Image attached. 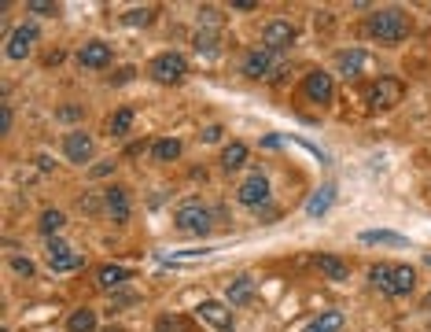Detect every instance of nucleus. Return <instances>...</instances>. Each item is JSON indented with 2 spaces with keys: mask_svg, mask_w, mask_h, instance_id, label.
I'll return each mask as SVG.
<instances>
[{
  "mask_svg": "<svg viewBox=\"0 0 431 332\" xmlns=\"http://www.w3.org/2000/svg\"><path fill=\"white\" fill-rule=\"evenodd\" d=\"M185 74H188V63H185V56H177V52H166V56L151 59V78L159 85H177Z\"/></svg>",
  "mask_w": 431,
  "mask_h": 332,
  "instance_id": "3",
  "label": "nucleus"
},
{
  "mask_svg": "<svg viewBox=\"0 0 431 332\" xmlns=\"http://www.w3.org/2000/svg\"><path fill=\"white\" fill-rule=\"evenodd\" d=\"M416 285V273L409 266H391V296H409Z\"/></svg>",
  "mask_w": 431,
  "mask_h": 332,
  "instance_id": "14",
  "label": "nucleus"
},
{
  "mask_svg": "<svg viewBox=\"0 0 431 332\" xmlns=\"http://www.w3.org/2000/svg\"><path fill=\"white\" fill-rule=\"evenodd\" d=\"M111 174V163H100V166H93V177H107Z\"/></svg>",
  "mask_w": 431,
  "mask_h": 332,
  "instance_id": "36",
  "label": "nucleus"
},
{
  "mask_svg": "<svg viewBox=\"0 0 431 332\" xmlns=\"http://www.w3.org/2000/svg\"><path fill=\"white\" fill-rule=\"evenodd\" d=\"M266 199H269V177L266 174H251L240 185V203L243 207H258V203H266Z\"/></svg>",
  "mask_w": 431,
  "mask_h": 332,
  "instance_id": "8",
  "label": "nucleus"
},
{
  "mask_svg": "<svg viewBox=\"0 0 431 332\" xmlns=\"http://www.w3.org/2000/svg\"><path fill=\"white\" fill-rule=\"evenodd\" d=\"M243 163H247V148L243 144H229L225 151H221V166H225V170H240Z\"/></svg>",
  "mask_w": 431,
  "mask_h": 332,
  "instance_id": "21",
  "label": "nucleus"
},
{
  "mask_svg": "<svg viewBox=\"0 0 431 332\" xmlns=\"http://www.w3.org/2000/svg\"><path fill=\"white\" fill-rule=\"evenodd\" d=\"M317 266H321V270L328 273L332 280H343V277H347V266H343V259H335V255H321Z\"/></svg>",
  "mask_w": 431,
  "mask_h": 332,
  "instance_id": "23",
  "label": "nucleus"
},
{
  "mask_svg": "<svg viewBox=\"0 0 431 332\" xmlns=\"http://www.w3.org/2000/svg\"><path fill=\"white\" fill-rule=\"evenodd\" d=\"M306 332H324V329H321L317 322H313V325H306Z\"/></svg>",
  "mask_w": 431,
  "mask_h": 332,
  "instance_id": "37",
  "label": "nucleus"
},
{
  "mask_svg": "<svg viewBox=\"0 0 431 332\" xmlns=\"http://www.w3.org/2000/svg\"><path fill=\"white\" fill-rule=\"evenodd\" d=\"M317 325L324 332H339V329H343V317H339V314H324V317H317Z\"/></svg>",
  "mask_w": 431,
  "mask_h": 332,
  "instance_id": "30",
  "label": "nucleus"
},
{
  "mask_svg": "<svg viewBox=\"0 0 431 332\" xmlns=\"http://www.w3.org/2000/svg\"><path fill=\"white\" fill-rule=\"evenodd\" d=\"M369 280H372L376 288H384L387 296H391V266H376V270L369 273Z\"/></svg>",
  "mask_w": 431,
  "mask_h": 332,
  "instance_id": "28",
  "label": "nucleus"
},
{
  "mask_svg": "<svg viewBox=\"0 0 431 332\" xmlns=\"http://www.w3.org/2000/svg\"><path fill=\"white\" fill-rule=\"evenodd\" d=\"M37 30L33 22H22V27H15V33L8 37V59H26L30 56V48L37 45Z\"/></svg>",
  "mask_w": 431,
  "mask_h": 332,
  "instance_id": "6",
  "label": "nucleus"
},
{
  "mask_svg": "<svg viewBox=\"0 0 431 332\" xmlns=\"http://www.w3.org/2000/svg\"><path fill=\"white\" fill-rule=\"evenodd\" d=\"M30 11H33V15H56V4H45V0H33V4H30Z\"/></svg>",
  "mask_w": 431,
  "mask_h": 332,
  "instance_id": "32",
  "label": "nucleus"
},
{
  "mask_svg": "<svg viewBox=\"0 0 431 332\" xmlns=\"http://www.w3.org/2000/svg\"><path fill=\"white\" fill-rule=\"evenodd\" d=\"M361 240H365V244H395V248H402V244H406V240H402V236L387 233V229H372V233H361Z\"/></svg>",
  "mask_w": 431,
  "mask_h": 332,
  "instance_id": "25",
  "label": "nucleus"
},
{
  "mask_svg": "<svg viewBox=\"0 0 431 332\" xmlns=\"http://www.w3.org/2000/svg\"><path fill=\"white\" fill-rule=\"evenodd\" d=\"M243 74H247V78H269V74H273V52H269V48L247 56L243 59Z\"/></svg>",
  "mask_w": 431,
  "mask_h": 332,
  "instance_id": "13",
  "label": "nucleus"
},
{
  "mask_svg": "<svg viewBox=\"0 0 431 332\" xmlns=\"http://www.w3.org/2000/svg\"><path fill=\"white\" fill-rule=\"evenodd\" d=\"M129 277H133V273H129L126 266H103V270H100V285L103 288H119V285H126Z\"/></svg>",
  "mask_w": 431,
  "mask_h": 332,
  "instance_id": "19",
  "label": "nucleus"
},
{
  "mask_svg": "<svg viewBox=\"0 0 431 332\" xmlns=\"http://www.w3.org/2000/svg\"><path fill=\"white\" fill-rule=\"evenodd\" d=\"M221 137V126H206L203 130V140H218Z\"/></svg>",
  "mask_w": 431,
  "mask_h": 332,
  "instance_id": "35",
  "label": "nucleus"
},
{
  "mask_svg": "<svg viewBox=\"0 0 431 332\" xmlns=\"http://www.w3.org/2000/svg\"><path fill=\"white\" fill-rule=\"evenodd\" d=\"M111 45H103V41H89L82 52H77V59H82V67H89V70H103L111 63Z\"/></svg>",
  "mask_w": 431,
  "mask_h": 332,
  "instance_id": "10",
  "label": "nucleus"
},
{
  "mask_svg": "<svg viewBox=\"0 0 431 332\" xmlns=\"http://www.w3.org/2000/svg\"><path fill=\"white\" fill-rule=\"evenodd\" d=\"M59 225H63V211H45V214H41V233H45V236H56Z\"/></svg>",
  "mask_w": 431,
  "mask_h": 332,
  "instance_id": "27",
  "label": "nucleus"
},
{
  "mask_svg": "<svg viewBox=\"0 0 431 332\" xmlns=\"http://www.w3.org/2000/svg\"><path fill=\"white\" fill-rule=\"evenodd\" d=\"M306 96L313 100V104H328L332 100V78L328 74H321V70L306 74Z\"/></svg>",
  "mask_w": 431,
  "mask_h": 332,
  "instance_id": "12",
  "label": "nucleus"
},
{
  "mask_svg": "<svg viewBox=\"0 0 431 332\" xmlns=\"http://www.w3.org/2000/svg\"><path fill=\"white\" fill-rule=\"evenodd\" d=\"M70 332H96V314L93 310H74L70 322H67Z\"/></svg>",
  "mask_w": 431,
  "mask_h": 332,
  "instance_id": "20",
  "label": "nucleus"
},
{
  "mask_svg": "<svg viewBox=\"0 0 431 332\" xmlns=\"http://www.w3.org/2000/svg\"><path fill=\"white\" fill-rule=\"evenodd\" d=\"M103 199H107V211H111L114 222L129 218V193H126V188H107V196H103Z\"/></svg>",
  "mask_w": 431,
  "mask_h": 332,
  "instance_id": "15",
  "label": "nucleus"
},
{
  "mask_svg": "<svg viewBox=\"0 0 431 332\" xmlns=\"http://www.w3.org/2000/svg\"><path fill=\"white\" fill-rule=\"evenodd\" d=\"M402 93H406V85H402L398 78H380V82L369 89V104L376 111H387V107H395L398 100H402Z\"/></svg>",
  "mask_w": 431,
  "mask_h": 332,
  "instance_id": "4",
  "label": "nucleus"
},
{
  "mask_svg": "<svg viewBox=\"0 0 431 332\" xmlns=\"http://www.w3.org/2000/svg\"><path fill=\"white\" fill-rule=\"evenodd\" d=\"M155 332H188V322L181 314H162L159 322H155Z\"/></svg>",
  "mask_w": 431,
  "mask_h": 332,
  "instance_id": "24",
  "label": "nucleus"
},
{
  "mask_svg": "<svg viewBox=\"0 0 431 332\" xmlns=\"http://www.w3.org/2000/svg\"><path fill=\"white\" fill-rule=\"evenodd\" d=\"M155 159L159 163H174L177 156H181V140H174V137H162V140H155Z\"/></svg>",
  "mask_w": 431,
  "mask_h": 332,
  "instance_id": "18",
  "label": "nucleus"
},
{
  "mask_svg": "<svg viewBox=\"0 0 431 332\" xmlns=\"http://www.w3.org/2000/svg\"><path fill=\"white\" fill-rule=\"evenodd\" d=\"M174 222H177V229H185V233H211L214 214H211V207H206V203L185 199V203L177 207V214H174Z\"/></svg>",
  "mask_w": 431,
  "mask_h": 332,
  "instance_id": "2",
  "label": "nucleus"
},
{
  "mask_svg": "<svg viewBox=\"0 0 431 332\" xmlns=\"http://www.w3.org/2000/svg\"><path fill=\"white\" fill-rule=\"evenodd\" d=\"M332 199H335V185L328 181V185L321 188V193H313V199H310V207H306V211L313 214V218H317V214H324V211L332 207Z\"/></svg>",
  "mask_w": 431,
  "mask_h": 332,
  "instance_id": "17",
  "label": "nucleus"
},
{
  "mask_svg": "<svg viewBox=\"0 0 431 332\" xmlns=\"http://www.w3.org/2000/svg\"><path fill=\"white\" fill-rule=\"evenodd\" d=\"M45 248H48V259H52V270L67 273L74 266H82V255L67 248V240L63 236H45Z\"/></svg>",
  "mask_w": 431,
  "mask_h": 332,
  "instance_id": "5",
  "label": "nucleus"
},
{
  "mask_svg": "<svg viewBox=\"0 0 431 332\" xmlns=\"http://www.w3.org/2000/svg\"><path fill=\"white\" fill-rule=\"evenodd\" d=\"M151 15H155L151 8H137V11H129L122 22H126V27H140V22H151Z\"/></svg>",
  "mask_w": 431,
  "mask_h": 332,
  "instance_id": "29",
  "label": "nucleus"
},
{
  "mask_svg": "<svg viewBox=\"0 0 431 332\" xmlns=\"http://www.w3.org/2000/svg\"><path fill=\"white\" fill-rule=\"evenodd\" d=\"M369 27V37L372 41H380V45H398L402 37L409 33V15L402 8H380L376 15L365 22Z\"/></svg>",
  "mask_w": 431,
  "mask_h": 332,
  "instance_id": "1",
  "label": "nucleus"
},
{
  "mask_svg": "<svg viewBox=\"0 0 431 332\" xmlns=\"http://www.w3.org/2000/svg\"><path fill=\"white\" fill-rule=\"evenodd\" d=\"M195 317L206 322L211 329H218V332H232V314H229V306H221V303H199Z\"/></svg>",
  "mask_w": 431,
  "mask_h": 332,
  "instance_id": "9",
  "label": "nucleus"
},
{
  "mask_svg": "<svg viewBox=\"0 0 431 332\" xmlns=\"http://www.w3.org/2000/svg\"><path fill=\"white\" fill-rule=\"evenodd\" d=\"M262 41H266L269 52H277V48H292V41H295V27H292L287 19H273V22H266Z\"/></svg>",
  "mask_w": 431,
  "mask_h": 332,
  "instance_id": "7",
  "label": "nucleus"
},
{
  "mask_svg": "<svg viewBox=\"0 0 431 332\" xmlns=\"http://www.w3.org/2000/svg\"><path fill=\"white\" fill-rule=\"evenodd\" d=\"M129 126H133V111H129V107L114 111V119H111V133H114V137H122V133H129Z\"/></svg>",
  "mask_w": 431,
  "mask_h": 332,
  "instance_id": "26",
  "label": "nucleus"
},
{
  "mask_svg": "<svg viewBox=\"0 0 431 332\" xmlns=\"http://www.w3.org/2000/svg\"><path fill=\"white\" fill-rule=\"evenodd\" d=\"M11 266H15V273H26V277L33 273V262L26 259V255H15V259H11Z\"/></svg>",
  "mask_w": 431,
  "mask_h": 332,
  "instance_id": "31",
  "label": "nucleus"
},
{
  "mask_svg": "<svg viewBox=\"0 0 431 332\" xmlns=\"http://www.w3.org/2000/svg\"><path fill=\"white\" fill-rule=\"evenodd\" d=\"M63 151H67L70 163H85L89 156H93V137H89V133H67Z\"/></svg>",
  "mask_w": 431,
  "mask_h": 332,
  "instance_id": "11",
  "label": "nucleus"
},
{
  "mask_svg": "<svg viewBox=\"0 0 431 332\" xmlns=\"http://www.w3.org/2000/svg\"><path fill=\"white\" fill-rule=\"evenodd\" d=\"M365 67V52L361 48H350V52H339V70L347 74V78H358Z\"/></svg>",
  "mask_w": 431,
  "mask_h": 332,
  "instance_id": "16",
  "label": "nucleus"
},
{
  "mask_svg": "<svg viewBox=\"0 0 431 332\" xmlns=\"http://www.w3.org/2000/svg\"><path fill=\"white\" fill-rule=\"evenodd\" d=\"M77 114H82V111H77V107H63V111H59V119H63V122H74Z\"/></svg>",
  "mask_w": 431,
  "mask_h": 332,
  "instance_id": "34",
  "label": "nucleus"
},
{
  "mask_svg": "<svg viewBox=\"0 0 431 332\" xmlns=\"http://www.w3.org/2000/svg\"><path fill=\"white\" fill-rule=\"evenodd\" d=\"M0 130H4V133L11 130V107L8 104H4V111H0Z\"/></svg>",
  "mask_w": 431,
  "mask_h": 332,
  "instance_id": "33",
  "label": "nucleus"
},
{
  "mask_svg": "<svg viewBox=\"0 0 431 332\" xmlns=\"http://www.w3.org/2000/svg\"><path fill=\"white\" fill-rule=\"evenodd\" d=\"M251 277H236V280H232V285H229V299L232 303H251Z\"/></svg>",
  "mask_w": 431,
  "mask_h": 332,
  "instance_id": "22",
  "label": "nucleus"
}]
</instances>
